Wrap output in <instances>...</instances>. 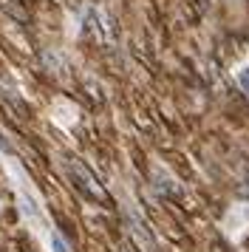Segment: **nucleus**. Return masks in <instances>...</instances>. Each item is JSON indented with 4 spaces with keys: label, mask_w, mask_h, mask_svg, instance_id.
Masks as SVG:
<instances>
[{
    "label": "nucleus",
    "mask_w": 249,
    "mask_h": 252,
    "mask_svg": "<svg viewBox=\"0 0 249 252\" xmlns=\"http://www.w3.org/2000/svg\"><path fill=\"white\" fill-rule=\"evenodd\" d=\"M238 82H241L244 94H249V65H247V68H241V71H238Z\"/></svg>",
    "instance_id": "nucleus-1"
},
{
    "label": "nucleus",
    "mask_w": 249,
    "mask_h": 252,
    "mask_svg": "<svg viewBox=\"0 0 249 252\" xmlns=\"http://www.w3.org/2000/svg\"><path fill=\"white\" fill-rule=\"evenodd\" d=\"M51 247H54V252H68V244H65V241H62V238H60L57 232H54V235H51Z\"/></svg>",
    "instance_id": "nucleus-2"
}]
</instances>
